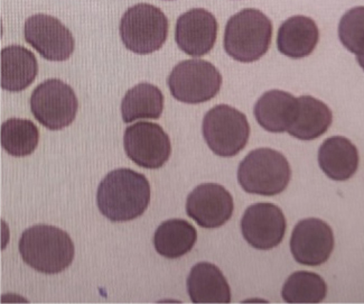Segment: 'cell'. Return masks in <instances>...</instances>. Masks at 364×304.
Instances as JSON below:
<instances>
[{"label":"cell","instance_id":"obj_1","mask_svg":"<svg viewBox=\"0 0 364 304\" xmlns=\"http://www.w3.org/2000/svg\"><path fill=\"white\" fill-rule=\"evenodd\" d=\"M149 202V181L134 169L111 171L99 184L97 204L101 214L110 221H132L144 214Z\"/></svg>","mask_w":364,"mask_h":304},{"label":"cell","instance_id":"obj_2","mask_svg":"<svg viewBox=\"0 0 364 304\" xmlns=\"http://www.w3.org/2000/svg\"><path fill=\"white\" fill-rule=\"evenodd\" d=\"M21 258L43 274H58L72 264L75 247L69 234L50 225H36L21 235L18 243Z\"/></svg>","mask_w":364,"mask_h":304},{"label":"cell","instance_id":"obj_3","mask_svg":"<svg viewBox=\"0 0 364 304\" xmlns=\"http://www.w3.org/2000/svg\"><path fill=\"white\" fill-rule=\"evenodd\" d=\"M272 24L258 9H243L228 21L225 32V50L241 63L258 61L269 50Z\"/></svg>","mask_w":364,"mask_h":304},{"label":"cell","instance_id":"obj_4","mask_svg":"<svg viewBox=\"0 0 364 304\" xmlns=\"http://www.w3.org/2000/svg\"><path fill=\"white\" fill-rule=\"evenodd\" d=\"M291 169L282 153L272 148L250 152L237 169V181L251 194L274 196L282 194L291 181Z\"/></svg>","mask_w":364,"mask_h":304},{"label":"cell","instance_id":"obj_5","mask_svg":"<svg viewBox=\"0 0 364 304\" xmlns=\"http://www.w3.org/2000/svg\"><path fill=\"white\" fill-rule=\"evenodd\" d=\"M119 33L124 46L136 54H151L164 46L168 19L151 4H137L124 14Z\"/></svg>","mask_w":364,"mask_h":304},{"label":"cell","instance_id":"obj_6","mask_svg":"<svg viewBox=\"0 0 364 304\" xmlns=\"http://www.w3.org/2000/svg\"><path fill=\"white\" fill-rule=\"evenodd\" d=\"M202 132L214 154L232 157L246 147L250 126L246 115L228 105H218L204 116Z\"/></svg>","mask_w":364,"mask_h":304},{"label":"cell","instance_id":"obj_7","mask_svg":"<svg viewBox=\"0 0 364 304\" xmlns=\"http://www.w3.org/2000/svg\"><path fill=\"white\" fill-rule=\"evenodd\" d=\"M167 85L176 100L198 105L211 100L219 93L222 75L210 62L193 58L175 66Z\"/></svg>","mask_w":364,"mask_h":304},{"label":"cell","instance_id":"obj_8","mask_svg":"<svg viewBox=\"0 0 364 304\" xmlns=\"http://www.w3.org/2000/svg\"><path fill=\"white\" fill-rule=\"evenodd\" d=\"M29 103L35 120L50 130L70 126L79 108L73 89L58 79L46 80L37 85Z\"/></svg>","mask_w":364,"mask_h":304},{"label":"cell","instance_id":"obj_9","mask_svg":"<svg viewBox=\"0 0 364 304\" xmlns=\"http://www.w3.org/2000/svg\"><path fill=\"white\" fill-rule=\"evenodd\" d=\"M124 147L135 164L148 169L164 167L172 154L169 136L155 122H140L127 127Z\"/></svg>","mask_w":364,"mask_h":304},{"label":"cell","instance_id":"obj_10","mask_svg":"<svg viewBox=\"0 0 364 304\" xmlns=\"http://www.w3.org/2000/svg\"><path fill=\"white\" fill-rule=\"evenodd\" d=\"M25 41L48 61H66L73 54L75 41L68 27L55 17L36 14L24 25Z\"/></svg>","mask_w":364,"mask_h":304},{"label":"cell","instance_id":"obj_11","mask_svg":"<svg viewBox=\"0 0 364 304\" xmlns=\"http://www.w3.org/2000/svg\"><path fill=\"white\" fill-rule=\"evenodd\" d=\"M287 222L284 212L272 204H252L241 219L243 239L254 248L269 251L285 237Z\"/></svg>","mask_w":364,"mask_h":304},{"label":"cell","instance_id":"obj_12","mask_svg":"<svg viewBox=\"0 0 364 304\" xmlns=\"http://www.w3.org/2000/svg\"><path fill=\"white\" fill-rule=\"evenodd\" d=\"M235 211L229 191L217 183L198 185L188 194L186 212L200 227L213 229L225 225Z\"/></svg>","mask_w":364,"mask_h":304},{"label":"cell","instance_id":"obj_13","mask_svg":"<svg viewBox=\"0 0 364 304\" xmlns=\"http://www.w3.org/2000/svg\"><path fill=\"white\" fill-rule=\"evenodd\" d=\"M334 249L332 228L317 218L299 221L294 228L291 251L296 262L306 266H319L328 262Z\"/></svg>","mask_w":364,"mask_h":304},{"label":"cell","instance_id":"obj_14","mask_svg":"<svg viewBox=\"0 0 364 304\" xmlns=\"http://www.w3.org/2000/svg\"><path fill=\"white\" fill-rule=\"evenodd\" d=\"M217 19L203 9H191L178 17L175 27V41L184 53L203 56L210 53L217 42Z\"/></svg>","mask_w":364,"mask_h":304},{"label":"cell","instance_id":"obj_15","mask_svg":"<svg viewBox=\"0 0 364 304\" xmlns=\"http://www.w3.org/2000/svg\"><path fill=\"white\" fill-rule=\"evenodd\" d=\"M38 74L36 56L24 46H11L0 53L1 88L11 93H21L34 83Z\"/></svg>","mask_w":364,"mask_h":304},{"label":"cell","instance_id":"obj_16","mask_svg":"<svg viewBox=\"0 0 364 304\" xmlns=\"http://www.w3.org/2000/svg\"><path fill=\"white\" fill-rule=\"evenodd\" d=\"M299 99L282 90L264 93L255 105L257 122L267 132H287L295 122Z\"/></svg>","mask_w":364,"mask_h":304},{"label":"cell","instance_id":"obj_17","mask_svg":"<svg viewBox=\"0 0 364 304\" xmlns=\"http://www.w3.org/2000/svg\"><path fill=\"white\" fill-rule=\"evenodd\" d=\"M188 292L193 303H230L231 288L218 266L202 262L193 266L188 278Z\"/></svg>","mask_w":364,"mask_h":304},{"label":"cell","instance_id":"obj_18","mask_svg":"<svg viewBox=\"0 0 364 304\" xmlns=\"http://www.w3.org/2000/svg\"><path fill=\"white\" fill-rule=\"evenodd\" d=\"M318 164L331 180L346 181L358 171L359 152L351 140L334 136L319 147Z\"/></svg>","mask_w":364,"mask_h":304},{"label":"cell","instance_id":"obj_19","mask_svg":"<svg viewBox=\"0 0 364 304\" xmlns=\"http://www.w3.org/2000/svg\"><path fill=\"white\" fill-rule=\"evenodd\" d=\"M319 40L316 23L306 16H294L278 29L277 48L280 53L291 58L311 56Z\"/></svg>","mask_w":364,"mask_h":304},{"label":"cell","instance_id":"obj_20","mask_svg":"<svg viewBox=\"0 0 364 304\" xmlns=\"http://www.w3.org/2000/svg\"><path fill=\"white\" fill-rule=\"evenodd\" d=\"M295 122L287 130L289 135L301 140H313L324 135L333 122L331 109L311 95H301Z\"/></svg>","mask_w":364,"mask_h":304},{"label":"cell","instance_id":"obj_21","mask_svg":"<svg viewBox=\"0 0 364 304\" xmlns=\"http://www.w3.org/2000/svg\"><path fill=\"white\" fill-rule=\"evenodd\" d=\"M196 241V228L184 219H169L163 222L154 235L156 251L168 259L180 258L188 254Z\"/></svg>","mask_w":364,"mask_h":304},{"label":"cell","instance_id":"obj_22","mask_svg":"<svg viewBox=\"0 0 364 304\" xmlns=\"http://www.w3.org/2000/svg\"><path fill=\"white\" fill-rule=\"evenodd\" d=\"M164 110V95L156 85L139 83L124 95L122 120L126 124L139 120H159Z\"/></svg>","mask_w":364,"mask_h":304},{"label":"cell","instance_id":"obj_23","mask_svg":"<svg viewBox=\"0 0 364 304\" xmlns=\"http://www.w3.org/2000/svg\"><path fill=\"white\" fill-rule=\"evenodd\" d=\"M0 142L11 157H28L38 146L40 130L32 120L11 118L1 125Z\"/></svg>","mask_w":364,"mask_h":304},{"label":"cell","instance_id":"obj_24","mask_svg":"<svg viewBox=\"0 0 364 304\" xmlns=\"http://www.w3.org/2000/svg\"><path fill=\"white\" fill-rule=\"evenodd\" d=\"M328 294V285L316 273L299 272L291 274L282 288V299L287 303H319Z\"/></svg>","mask_w":364,"mask_h":304},{"label":"cell","instance_id":"obj_25","mask_svg":"<svg viewBox=\"0 0 364 304\" xmlns=\"http://www.w3.org/2000/svg\"><path fill=\"white\" fill-rule=\"evenodd\" d=\"M338 37L344 48L359 54L364 48V7H355L344 14L338 25Z\"/></svg>","mask_w":364,"mask_h":304},{"label":"cell","instance_id":"obj_26","mask_svg":"<svg viewBox=\"0 0 364 304\" xmlns=\"http://www.w3.org/2000/svg\"><path fill=\"white\" fill-rule=\"evenodd\" d=\"M356 60H358L359 65L364 70V48L360 51L359 54H356Z\"/></svg>","mask_w":364,"mask_h":304}]
</instances>
